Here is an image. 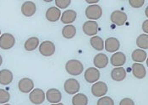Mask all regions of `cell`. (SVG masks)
Masks as SVG:
<instances>
[{"instance_id":"6da1fadb","label":"cell","mask_w":148,"mask_h":105,"mask_svg":"<svg viewBox=\"0 0 148 105\" xmlns=\"http://www.w3.org/2000/svg\"><path fill=\"white\" fill-rule=\"evenodd\" d=\"M65 70L69 75L79 76L84 70V67L79 60H69L65 64Z\"/></svg>"},{"instance_id":"7a4b0ae2","label":"cell","mask_w":148,"mask_h":105,"mask_svg":"<svg viewBox=\"0 0 148 105\" xmlns=\"http://www.w3.org/2000/svg\"><path fill=\"white\" fill-rule=\"evenodd\" d=\"M85 13H86V16L88 20L95 21V20H99L102 17L103 9L97 4H92V5H89L86 9Z\"/></svg>"},{"instance_id":"3957f363","label":"cell","mask_w":148,"mask_h":105,"mask_svg":"<svg viewBox=\"0 0 148 105\" xmlns=\"http://www.w3.org/2000/svg\"><path fill=\"white\" fill-rule=\"evenodd\" d=\"M64 91L68 94H70V95L76 94L80 91V82L75 78H69L64 84Z\"/></svg>"},{"instance_id":"277c9868","label":"cell","mask_w":148,"mask_h":105,"mask_svg":"<svg viewBox=\"0 0 148 105\" xmlns=\"http://www.w3.org/2000/svg\"><path fill=\"white\" fill-rule=\"evenodd\" d=\"M15 44V38L10 33H4L0 36V48L3 50H10Z\"/></svg>"},{"instance_id":"5b68a950","label":"cell","mask_w":148,"mask_h":105,"mask_svg":"<svg viewBox=\"0 0 148 105\" xmlns=\"http://www.w3.org/2000/svg\"><path fill=\"white\" fill-rule=\"evenodd\" d=\"M46 98L45 93L40 89V88H35L33 89L29 95V99L30 101L36 105L42 104Z\"/></svg>"},{"instance_id":"8992f818","label":"cell","mask_w":148,"mask_h":105,"mask_svg":"<svg viewBox=\"0 0 148 105\" xmlns=\"http://www.w3.org/2000/svg\"><path fill=\"white\" fill-rule=\"evenodd\" d=\"M39 52L43 57H52L55 52V45L52 41L45 40L39 46Z\"/></svg>"},{"instance_id":"52a82bcc","label":"cell","mask_w":148,"mask_h":105,"mask_svg":"<svg viewBox=\"0 0 148 105\" xmlns=\"http://www.w3.org/2000/svg\"><path fill=\"white\" fill-rule=\"evenodd\" d=\"M127 19H128L127 14L125 12L120 11V10H115L111 13V16H110L111 22L118 26L124 25L127 21Z\"/></svg>"},{"instance_id":"ba28073f","label":"cell","mask_w":148,"mask_h":105,"mask_svg":"<svg viewBox=\"0 0 148 105\" xmlns=\"http://www.w3.org/2000/svg\"><path fill=\"white\" fill-rule=\"evenodd\" d=\"M108 85L103 82H95L91 87V94L95 97H103L108 93Z\"/></svg>"},{"instance_id":"9c48e42d","label":"cell","mask_w":148,"mask_h":105,"mask_svg":"<svg viewBox=\"0 0 148 105\" xmlns=\"http://www.w3.org/2000/svg\"><path fill=\"white\" fill-rule=\"evenodd\" d=\"M83 32L88 36H95L98 32V24L93 20H88L83 24Z\"/></svg>"},{"instance_id":"30bf717a","label":"cell","mask_w":148,"mask_h":105,"mask_svg":"<svg viewBox=\"0 0 148 105\" xmlns=\"http://www.w3.org/2000/svg\"><path fill=\"white\" fill-rule=\"evenodd\" d=\"M100 71L96 67H89L85 71L84 77L86 81L89 83H95L100 78Z\"/></svg>"},{"instance_id":"8fae6325","label":"cell","mask_w":148,"mask_h":105,"mask_svg":"<svg viewBox=\"0 0 148 105\" xmlns=\"http://www.w3.org/2000/svg\"><path fill=\"white\" fill-rule=\"evenodd\" d=\"M18 88L23 94H29L34 89V82L31 78L25 77L19 81Z\"/></svg>"},{"instance_id":"7c38bea8","label":"cell","mask_w":148,"mask_h":105,"mask_svg":"<svg viewBox=\"0 0 148 105\" xmlns=\"http://www.w3.org/2000/svg\"><path fill=\"white\" fill-rule=\"evenodd\" d=\"M46 98L52 104H58V103L61 102L62 94H61V92L58 89H56V88H50L46 93Z\"/></svg>"},{"instance_id":"4fadbf2b","label":"cell","mask_w":148,"mask_h":105,"mask_svg":"<svg viewBox=\"0 0 148 105\" xmlns=\"http://www.w3.org/2000/svg\"><path fill=\"white\" fill-rule=\"evenodd\" d=\"M120 47V42L117 38L109 37L104 42V48L108 52L115 53Z\"/></svg>"},{"instance_id":"5bb4252c","label":"cell","mask_w":148,"mask_h":105,"mask_svg":"<svg viewBox=\"0 0 148 105\" xmlns=\"http://www.w3.org/2000/svg\"><path fill=\"white\" fill-rule=\"evenodd\" d=\"M36 11V6L34 2L26 1L21 5V13L25 17H32Z\"/></svg>"},{"instance_id":"9a60e30c","label":"cell","mask_w":148,"mask_h":105,"mask_svg":"<svg viewBox=\"0 0 148 105\" xmlns=\"http://www.w3.org/2000/svg\"><path fill=\"white\" fill-rule=\"evenodd\" d=\"M126 62V57L123 52H115L113 54V56L110 58V63L115 67H119L125 65Z\"/></svg>"},{"instance_id":"2e32d148","label":"cell","mask_w":148,"mask_h":105,"mask_svg":"<svg viewBox=\"0 0 148 105\" xmlns=\"http://www.w3.org/2000/svg\"><path fill=\"white\" fill-rule=\"evenodd\" d=\"M61 17V11L57 7H50L46 11V19L49 22H57Z\"/></svg>"},{"instance_id":"e0dca14e","label":"cell","mask_w":148,"mask_h":105,"mask_svg":"<svg viewBox=\"0 0 148 105\" xmlns=\"http://www.w3.org/2000/svg\"><path fill=\"white\" fill-rule=\"evenodd\" d=\"M93 64L96 68H99V69L105 68L108 64V57L103 53H99L95 56L93 60Z\"/></svg>"},{"instance_id":"ac0fdd59","label":"cell","mask_w":148,"mask_h":105,"mask_svg":"<svg viewBox=\"0 0 148 105\" xmlns=\"http://www.w3.org/2000/svg\"><path fill=\"white\" fill-rule=\"evenodd\" d=\"M76 17H77V13L75 10H72V9L65 10L61 15V22L67 25V24L75 22V20H76Z\"/></svg>"},{"instance_id":"d6986e66","label":"cell","mask_w":148,"mask_h":105,"mask_svg":"<svg viewBox=\"0 0 148 105\" xmlns=\"http://www.w3.org/2000/svg\"><path fill=\"white\" fill-rule=\"evenodd\" d=\"M132 73L135 77L138 79H142L147 75V71L145 67L141 63H134L132 65Z\"/></svg>"},{"instance_id":"ffe728a7","label":"cell","mask_w":148,"mask_h":105,"mask_svg":"<svg viewBox=\"0 0 148 105\" xmlns=\"http://www.w3.org/2000/svg\"><path fill=\"white\" fill-rule=\"evenodd\" d=\"M111 77L115 82H121L126 77V71L124 67H115L111 71Z\"/></svg>"},{"instance_id":"44dd1931","label":"cell","mask_w":148,"mask_h":105,"mask_svg":"<svg viewBox=\"0 0 148 105\" xmlns=\"http://www.w3.org/2000/svg\"><path fill=\"white\" fill-rule=\"evenodd\" d=\"M14 75L11 71L8 69H3L0 71V84L1 85H9L13 81Z\"/></svg>"},{"instance_id":"7402d4cb","label":"cell","mask_w":148,"mask_h":105,"mask_svg":"<svg viewBox=\"0 0 148 105\" xmlns=\"http://www.w3.org/2000/svg\"><path fill=\"white\" fill-rule=\"evenodd\" d=\"M132 60L136 62V63H141L144 62L147 57V54L144 50L141 49H136L131 55Z\"/></svg>"},{"instance_id":"603a6c76","label":"cell","mask_w":148,"mask_h":105,"mask_svg":"<svg viewBox=\"0 0 148 105\" xmlns=\"http://www.w3.org/2000/svg\"><path fill=\"white\" fill-rule=\"evenodd\" d=\"M39 39L37 37H31L25 42L24 47L27 51H32L39 46Z\"/></svg>"},{"instance_id":"cb8c5ba5","label":"cell","mask_w":148,"mask_h":105,"mask_svg":"<svg viewBox=\"0 0 148 105\" xmlns=\"http://www.w3.org/2000/svg\"><path fill=\"white\" fill-rule=\"evenodd\" d=\"M76 34V28L73 24H67L62 30V35L65 39H72Z\"/></svg>"},{"instance_id":"d4e9b609","label":"cell","mask_w":148,"mask_h":105,"mask_svg":"<svg viewBox=\"0 0 148 105\" xmlns=\"http://www.w3.org/2000/svg\"><path fill=\"white\" fill-rule=\"evenodd\" d=\"M90 43H91V46L97 50L101 51L104 49V41L100 36H97V35L92 36L90 40Z\"/></svg>"},{"instance_id":"484cf974","label":"cell","mask_w":148,"mask_h":105,"mask_svg":"<svg viewBox=\"0 0 148 105\" xmlns=\"http://www.w3.org/2000/svg\"><path fill=\"white\" fill-rule=\"evenodd\" d=\"M87 104H88V98L85 94H77L72 98L73 105H87Z\"/></svg>"},{"instance_id":"4316f807","label":"cell","mask_w":148,"mask_h":105,"mask_svg":"<svg viewBox=\"0 0 148 105\" xmlns=\"http://www.w3.org/2000/svg\"><path fill=\"white\" fill-rule=\"evenodd\" d=\"M136 45L141 50L148 49V35L142 34L139 35L136 39Z\"/></svg>"},{"instance_id":"83f0119b","label":"cell","mask_w":148,"mask_h":105,"mask_svg":"<svg viewBox=\"0 0 148 105\" xmlns=\"http://www.w3.org/2000/svg\"><path fill=\"white\" fill-rule=\"evenodd\" d=\"M10 99V94L4 89H0V104H6Z\"/></svg>"},{"instance_id":"f1b7e54d","label":"cell","mask_w":148,"mask_h":105,"mask_svg":"<svg viewBox=\"0 0 148 105\" xmlns=\"http://www.w3.org/2000/svg\"><path fill=\"white\" fill-rule=\"evenodd\" d=\"M97 105H114V101L108 96L101 97L100 99H98Z\"/></svg>"},{"instance_id":"f546056e","label":"cell","mask_w":148,"mask_h":105,"mask_svg":"<svg viewBox=\"0 0 148 105\" xmlns=\"http://www.w3.org/2000/svg\"><path fill=\"white\" fill-rule=\"evenodd\" d=\"M71 3V0H55V4L58 9H66Z\"/></svg>"},{"instance_id":"4dcf8cb0","label":"cell","mask_w":148,"mask_h":105,"mask_svg":"<svg viewBox=\"0 0 148 105\" xmlns=\"http://www.w3.org/2000/svg\"><path fill=\"white\" fill-rule=\"evenodd\" d=\"M129 3L132 8L139 9L145 3V0H129Z\"/></svg>"},{"instance_id":"1f68e13d","label":"cell","mask_w":148,"mask_h":105,"mask_svg":"<svg viewBox=\"0 0 148 105\" xmlns=\"http://www.w3.org/2000/svg\"><path fill=\"white\" fill-rule=\"evenodd\" d=\"M119 105H135V103H134V101H133L131 98H123V99L120 101Z\"/></svg>"},{"instance_id":"d6a6232c","label":"cell","mask_w":148,"mask_h":105,"mask_svg":"<svg viewBox=\"0 0 148 105\" xmlns=\"http://www.w3.org/2000/svg\"><path fill=\"white\" fill-rule=\"evenodd\" d=\"M142 30L145 32V34H148V20H146L142 24Z\"/></svg>"},{"instance_id":"836d02e7","label":"cell","mask_w":148,"mask_h":105,"mask_svg":"<svg viewBox=\"0 0 148 105\" xmlns=\"http://www.w3.org/2000/svg\"><path fill=\"white\" fill-rule=\"evenodd\" d=\"M86 2L87 3H90L91 5H92V4H96L97 3H98L99 0H86Z\"/></svg>"},{"instance_id":"e575fe53","label":"cell","mask_w":148,"mask_h":105,"mask_svg":"<svg viewBox=\"0 0 148 105\" xmlns=\"http://www.w3.org/2000/svg\"><path fill=\"white\" fill-rule=\"evenodd\" d=\"M145 13H146V16H147V17H148V7H147Z\"/></svg>"},{"instance_id":"d590c367","label":"cell","mask_w":148,"mask_h":105,"mask_svg":"<svg viewBox=\"0 0 148 105\" xmlns=\"http://www.w3.org/2000/svg\"><path fill=\"white\" fill-rule=\"evenodd\" d=\"M2 63H3V58H2V57H1V55H0V66L2 65Z\"/></svg>"},{"instance_id":"8d00e7d4","label":"cell","mask_w":148,"mask_h":105,"mask_svg":"<svg viewBox=\"0 0 148 105\" xmlns=\"http://www.w3.org/2000/svg\"><path fill=\"white\" fill-rule=\"evenodd\" d=\"M51 105H64L62 103H58V104H51Z\"/></svg>"},{"instance_id":"74e56055","label":"cell","mask_w":148,"mask_h":105,"mask_svg":"<svg viewBox=\"0 0 148 105\" xmlns=\"http://www.w3.org/2000/svg\"><path fill=\"white\" fill-rule=\"evenodd\" d=\"M3 105H11V104H4Z\"/></svg>"},{"instance_id":"f35d334b","label":"cell","mask_w":148,"mask_h":105,"mask_svg":"<svg viewBox=\"0 0 148 105\" xmlns=\"http://www.w3.org/2000/svg\"><path fill=\"white\" fill-rule=\"evenodd\" d=\"M0 36H1V30H0Z\"/></svg>"}]
</instances>
